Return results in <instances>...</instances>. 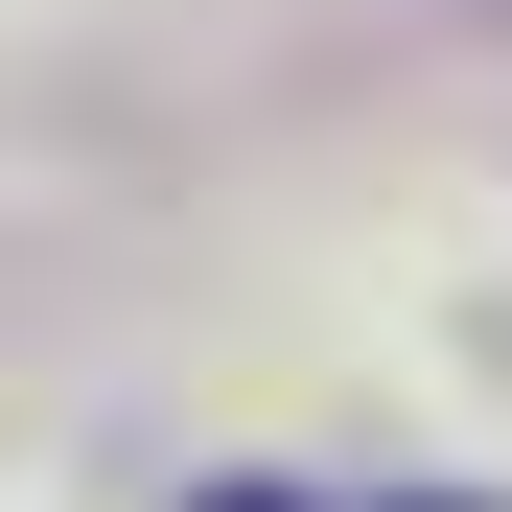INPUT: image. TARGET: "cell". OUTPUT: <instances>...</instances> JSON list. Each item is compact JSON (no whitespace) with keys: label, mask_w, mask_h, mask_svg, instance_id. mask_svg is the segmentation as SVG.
Listing matches in <instances>:
<instances>
[{"label":"cell","mask_w":512,"mask_h":512,"mask_svg":"<svg viewBox=\"0 0 512 512\" xmlns=\"http://www.w3.org/2000/svg\"><path fill=\"white\" fill-rule=\"evenodd\" d=\"M210 512H303V489H210Z\"/></svg>","instance_id":"1"},{"label":"cell","mask_w":512,"mask_h":512,"mask_svg":"<svg viewBox=\"0 0 512 512\" xmlns=\"http://www.w3.org/2000/svg\"><path fill=\"white\" fill-rule=\"evenodd\" d=\"M419 512H489V489H419Z\"/></svg>","instance_id":"2"},{"label":"cell","mask_w":512,"mask_h":512,"mask_svg":"<svg viewBox=\"0 0 512 512\" xmlns=\"http://www.w3.org/2000/svg\"><path fill=\"white\" fill-rule=\"evenodd\" d=\"M466 24H512V0H466Z\"/></svg>","instance_id":"3"}]
</instances>
